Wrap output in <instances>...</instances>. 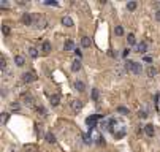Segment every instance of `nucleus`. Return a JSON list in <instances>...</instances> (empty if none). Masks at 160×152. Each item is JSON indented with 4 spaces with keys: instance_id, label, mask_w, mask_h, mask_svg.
<instances>
[{
    "instance_id": "obj_5",
    "label": "nucleus",
    "mask_w": 160,
    "mask_h": 152,
    "mask_svg": "<svg viewBox=\"0 0 160 152\" xmlns=\"http://www.w3.org/2000/svg\"><path fill=\"white\" fill-rule=\"evenodd\" d=\"M70 104H71V109H73V111H76V112L82 109V101H81V100H71Z\"/></svg>"
},
{
    "instance_id": "obj_14",
    "label": "nucleus",
    "mask_w": 160,
    "mask_h": 152,
    "mask_svg": "<svg viewBox=\"0 0 160 152\" xmlns=\"http://www.w3.org/2000/svg\"><path fill=\"white\" fill-rule=\"evenodd\" d=\"M59 103H60V95H59V93L51 95V104H52V106H57Z\"/></svg>"
},
{
    "instance_id": "obj_19",
    "label": "nucleus",
    "mask_w": 160,
    "mask_h": 152,
    "mask_svg": "<svg viewBox=\"0 0 160 152\" xmlns=\"http://www.w3.org/2000/svg\"><path fill=\"white\" fill-rule=\"evenodd\" d=\"M24 150H25V152H40V150H38V147L33 146V144H27V146L24 147Z\"/></svg>"
},
{
    "instance_id": "obj_30",
    "label": "nucleus",
    "mask_w": 160,
    "mask_h": 152,
    "mask_svg": "<svg viewBox=\"0 0 160 152\" xmlns=\"http://www.w3.org/2000/svg\"><path fill=\"white\" fill-rule=\"evenodd\" d=\"M138 116H139L141 119H146V117H147V114H146V111H139V112H138Z\"/></svg>"
},
{
    "instance_id": "obj_32",
    "label": "nucleus",
    "mask_w": 160,
    "mask_h": 152,
    "mask_svg": "<svg viewBox=\"0 0 160 152\" xmlns=\"http://www.w3.org/2000/svg\"><path fill=\"white\" fill-rule=\"evenodd\" d=\"M117 111H119V112H124V114H127V112H128V109H127V108H124V106H119V108H117Z\"/></svg>"
},
{
    "instance_id": "obj_20",
    "label": "nucleus",
    "mask_w": 160,
    "mask_h": 152,
    "mask_svg": "<svg viewBox=\"0 0 160 152\" xmlns=\"http://www.w3.org/2000/svg\"><path fill=\"white\" fill-rule=\"evenodd\" d=\"M127 43H128V46H131V44L136 43V38H135L133 33H128V36H127Z\"/></svg>"
},
{
    "instance_id": "obj_27",
    "label": "nucleus",
    "mask_w": 160,
    "mask_h": 152,
    "mask_svg": "<svg viewBox=\"0 0 160 152\" xmlns=\"http://www.w3.org/2000/svg\"><path fill=\"white\" fill-rule=\"evenodd\" d=\"M0 6L2 8H10V3H8L6 0H0Z\"/></svg>"
},
{
    "instance_id": "obj_35",
    "label": "nucleus",
    "mask_w": 160,
    "mask_h": 152,
    "mask_svg": "<svg viewBox=\"0 0 160 152\" xmlns=\"http://www.w3.org/2000/svg\"><path fill=\"white\" fill-rule=\"evenodd\" d=\"M6 119H8V114H3V116H2V117H0V120H2L3 124L6 122Z\"/></svg>"
},
{
    "instance_id": "obj_29",
    "label": "nucleus",
    "mask_w": 160,
    "mask_h": 152,
    "mask_svg": "<svg viewBox=\"0 0 160 152\" xmlns=\"http://www.w3.org/2000/svg\"><path fill=\"white\" fill-rule=\"evenodd\" d=\"M84 142H86V144H90V142H92L90 135H86V136H84Z\"/></svg>"
},
{
    "instance_id": "obj_18",
    "label": "nucleus",
    "mask_w": 160,
    "mask_h": 152,
    "mask_svg": "<svg viewBox=\"0 0 160 152\" xmlns=\"http://www.w3.org/2000/svg\"><path fill=\"white\" fill-rule=\"evenodd\" d=\"M81 46L82 48H90V38L89 36H82L81 38Z\"/></svg>"
},
{
    "instance_id": "obj_4",
    "label": "nucleus",
    "mask_w": 160,
    "mask_h": 152,
    "mask_svg": "<svg viewBox=\"0 0 160 152\" xmlns=\"http://www.w3.org/2000/svg\"><path fill=\"white\" fill-rule=\"evenodd\" d=\"M22 81L24 82H33V81H36V74L33 73V71H25L24 74H22Z\"/></svg>"
},
{
    "instance_id": "obj_21",
    "label": "nucleus",
    "mask_w": 160,
    "mask_h": 152,
    "mask_svg": "<svg viewBox=\"0 0 160 152\" xmlns=\"http://www.w3.org/2000/svg\"><path fill=\"white\" fill-rule=\"evenodd\" d=\"M44 138H46V141H48V142H55V136L52 135L51 131H48V133H46V136H44Z\"/></svg>"
},
{
    "instance_id": "obj_33",
    "label": "nucleus",
    "mask_w": 160,
    "mask_h": 152,
    "mask_svg": "<svg viewBox=\"0 0 160 152\" xmlns=\"http://www.w3.org/2000/svg\"><path fill=\"white\" fill-rule=\"evenodd\" d=\"M38 109V112H41V116H46V109L43 108V106H40V108H36Z\"/></svg>"
},
{
    "instance_id": "obj_22",
    "label": "nucleus",
    "mask_w": 160,
    "mask_h": 152,
    "mask_svg": "<svg viewBox=\"0 0 160 152\" xmlns=\"http://www.w3.org/2000/svg\"><path fill=\"white\" fill-rule=\"evenodd\" d=\"M98 97H100L98 89H92V100H93V101H98Z\"/></svg>"
},
{
    "instance_id": "obj_23",
    "label": "nucleus",
    "mask_w": 160,
    "mask_h": 152,
    "mask_svg": "<svg viewBox=\"0 0 160 152\" xmlns=\"http://www.w3.org/2000/svg\"><path fill=\"white\" fill-rule=\"evenodd\" d=\"M5 68H6V60H5L3 55H0V70L5 71Z\"/></svg>"
},
{
    "instance_id": "obj_38",
    "label": "nucleus",
    "mask_w": 160,
    "mask_h": 152,
    "mask_svg": "<svg viewBox=\"0 0 160 152\" xmlns=\"http://www.w3.org/2000/svg\"><path fill=\"white\" fill-rule=\"evenodd\" d=\"M11 152H17V149H11Z\"/></svg>"
},
{
    "instance_id": "obj_13",
    "label": "nucleus",
    "mask_w": 160,
    "mask_h": 152,
    "mask_svg": "<svg viewBox=\"0 0 160 152\" xmlns=\"http://www.w3.org/2000/svg\"><path fill=\"white\" fill-rule=\"evenodd\" d=\"M62 24H63L65 27H73V19H71L70 16H63V17H62Z\"/></svg>"
},
{
    "instance_id": "obj_17",
    "label": "nucleus",
    "mask_w": 160,
    "mask_h": 152,
    "mask_svg": "<svg viewBox=\"0 0 160 152\" xmlns=\"http://www.w3.org/2000/svg\"><path fill=\"white\" fill-rule=\"evenodd\" d=\"M71 70H73V71H79V70H81V60H79V59L73 60V63H71Z\"/></svg>"
},
{
    "instance_id": "obj_37",
    "label": "nucleus",
    "mask_w": 160,
    "mask_h": 152,
    "mask_svg": "<svg viewBox=\"0 0 160 152\" xmlns=\"http://www.w3.org/2000/svg\"><path fill=\"white\" fill-rule=\"evenodd\" d=\"M155 19L160 22V10H158V11H155Z\"/></svg>"
},
{
    "instance_id": "obj_31",
    "label": "nucleus",
    "mask_w": 160,
    "mask_h": 152,
    "mask_svg": "<svg viewBox=\"0 0 160 152\" xmlns=\"http://www.w3.org/2000/svg\"><path fill=\"white\" fill-rule=\"evenodd\" d=\"M10 108H11V109H16V111H17V109H19L21 106H19V103H11V106H10Z\"/></svg>"
},
{
    "instance_id": "obj_16",
    "label": "nucleus",
    "mask_w": 160,
    "mask_h": 152,
    "mask_svg": "<svg viewBox=\"0 0 160 152\" xmlns=\"http://www.w3.org/2000/svg\"><path fill=\"white\" fill-rule=\"evenodd\" d=\"M14 63H16L17 66H24V63H25L24 55H16V57H14Z\"/></svg>"
},
{
    "instance_id": "obj_7",
    "label": "nucleus",
    "mask_w": 160,
    "mask_h": 152,
    "mask_svg": "<svg viewBox=\"0 0 160 152\" xmlns=\"http://www.w3.org/2000/svg\"><path fill=\"white\" fill-rule=\"evenodd\" d=\"M135 51H136V52H139V54H144V52L147 51V44H146L144 41L138 43V44H136V48H135Z\"/></svg>"
},
{
    "instance_id": "obj_28",
    "label": "nucleus",
    "mask_w": 160,
    "mask_h": 152,
    "mask_svg": "<svg viewBox=\"0 0 160 152\" xmlns=\"http://www.w3.org/2000/svg\"><path fill=\"white\" fill-rule=\"evenodd\" d=\"M2 30H3L5 35H8V33H10V27H8V25H2Z\"/></svg>"
},
{
    "instance_id": "obj_3",
    "label": "nucleus",
    "mask_w": 160,
    "mask_h": 152,
    "mask_svg": "<svg viewBox=\"0 0 160 152\" xmlns=\"http://www.w3.org/2000/svg\"><path fill=\"white\" fill-rule=\"evenodd\" d=\"M22 103L27 108H35V100H33V97L30 93H24L22 95Z\"/></svg>"
},
{
    "instance_id": "obj_6",
    "label": "nucleus",
    "mask_w": 160,
    "mask_h": 152,
    "mask_svg": "<svg viewBox=\"0 0 160 152\" xmlns=\"http://www.w3.org/2000/svg\"><path fill=\"white\" fill-rule=\"evenodd\" d=\"M144 133L149 136V138H152L154 135H155V128H154V125H150V124H147V125H144Z\"/></svg>"
},
{
    "instance_id": "obj_10",
    "label": "nucleus",
    "mask_w": 160,
    "mask_h": 152,
    "mask_svg": "<svg viewBox=\"0 0 160 152\" xmlns=\"http://www.w3.org/2000/svg\"><path fill=\"white\" fill-rule=\"evenodd\" d=\"M98 119H100V116H90V117L86 119V122H87V125L92 128V127H95V124H97Z\"/></svg>"
},
{
    "instance_id": "obj_25",
    "label": "nucleus",
    "mask_w": 160,
    "mask_h": 152,
    "mask_svg": "<svg viewBox=\"0 0 160 152\" xmlns=\"http://www.w3.org/2000/svg\"><path fill=\"white\" fill-rule=\"evenodd\" d=\"M114 33H116L117 36H122V35H124V28H122L120 25H116V28H114Z\"/></svg>"
},
{
    "instance_id": "obj_12",
    "label": "nucleus",
    "mask_w": 160,
    "mask_h": 152,
    "mask_svg": "<svg viewBox=\"0 0 160 152\" xmlns=\"http://www.w3.org/2000/svg\"><path fill=\"white\" fill-rule=\"evenodd\" d=\"M146 73H147V76H149V78H154V76H157V73H158V70L155 68V66H152V65H150V66H149V68L146 70Z\"/></svg>"
},
{
    "instance_id": "obj_9",
    "label": "nucleus",
    "mask_w": 160,
    "mask_h": 152,
    "mask_svg": "<svg viewBox=\"0 0 160 152\" xmlns=\"http://www.w3.org/2000/svg\"><path fill=\"white\" fill-rule=\"evenodd\" d=\"M63 49H65V51H68V52L76 51V49H74V43H73L71 40H67V41L63 43Z\"/></svg>"
},
{
    "instance_id": "obj_15",
    "label": "nucleus",
    "mask_w": 160,
    "mask_h": 152,
    "mask_svg": "<svg viewBox=\"0 0 160 152\" xmlns=\"http://www.w3.org/2000/svg\"><path fill=\"white\" fill-rule=\"evenodd\" d=\"M41 51H43V54H49V51H51V43L49 41H43Z\"/></svg>"
},
{
    "instance_id": "obj_34",
    "label": "nucleus",
    "mask_w": 160,
    "mask_h": 152,
    "mask_svg": "<svg viewBox=\"0 0 160 152\" xmlns=\"http://www.w3.org/2000/svg\"><path fill=\"white\" fill-rule=\"evenodd\" d=\"M46 5H49V6H57V2H51V0H48V2H44Z\"/></svg>"
},
{
    "instance_id": "obj_24",
    "label": "nucleus",
    "mask_w": 160,
    "mask_h": 152,
    "mask_svg": "<svg viewBox=\"0 0 160 152\" xmlns=\"http://www.w3.org/2000/svg\"><path fill=\"white\" fill-rule=\"evenodd\" d=\"M29 55L33 57V59H35V57H38V49H36V48H30V49H29Z\"/></svg>"
},
{
    "instance_id": "obj_26",
    "label": "nucleus",
    "mask_w": 160,
    "mask_h": 152,
    "mask_svg": "<svg viewBox=\"0 0 160 152\" xmlns=\"http://www.w3.org/2000/svg\"><path fill=\"white\" fill-rule=\"evenodd\" d=\"M127 10H130V11L136 10V2H128V3H127Z\"/></svg>"
},
{
    "instance_id": "obj_11",
    "label": "nucleus",
    "mask_w": 160,
    "mask_h": 152,
    "mask_svg": "<svg viewBox=\"0 0 160 152\" xmlns=\"http://www.w3.org/2000/svg\"><path fill=\"white\" fill-rule=\"evenodd\" d=\"M74 89H76L78 92H84L86 90V84H84L82 81H74Z\"/></svg>"
},
{
    "instance_id": "obj_1",
    "label": "nucleus",
    "mask_w": 160,
    "mask_h": 152,
    "mask_svg": "<svg viewBox=\"0 0 160 152\" xmlns=\"http://www.w3.org/2000/svg\"><path fill=\"white\" fill-rule=\"evenodd\" d=\"M125 68H127L128 71H131L133 74H141V71H143V65L138 63V62L127 60V62H125Z\"/></svg>"
},
{
    "instance_id": "obj_2",
    "label": "nucleus",
    "mask_w": 160,
    "mask_h": 152,
    "mask_svg": "<svg viewBox=\"0 0 160 152\" xmlns=\"http://www.w3.org/2000/svg\"><path fill=\"white\" fill-rule=\"evenodd\" d=\"M36 30H40V28H44L46 27V19L41 16V14H35L33 16V24H32Z\"/></svg>"
},
{
    "instance_id": "obj_8",
    "label": "nucleus",
    "mask_w": 160,
    "mask_h": 152,
    "mask_svg": "<svg viewBox=\"0 0 160 152\" xmlns=\"http://www.w3.org/2000/svg\"><path fill=\"white\" fill-rule=\"evenodd\" d=\"M22 22H24L25 25H32V24H33V17H32L29 13H24V14H22Z\"/></svg>"
},
{
    "instance_id": "obj_36",
    "label": "nucleus",
    "mask_w": 160,
    "mask_h": 152,
    "mask_svg": "<svg viewBox=\"0 0 160 152\" xmlns=\"http://www.w3.org/2000/svg\"><path fill=\"white\" fill-rule=\"evenodd\" d=\"M128 52H130V49L127 48V49H124V51H122V55H124V57H127V55H128Z\"/></svg>"
}]
</instances>
